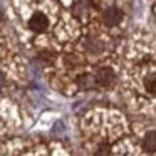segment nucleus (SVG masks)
I'll return each mask as SVG.
<instances>
[{"mask_svg":"<svg viewBox=\"0 0 156 156\" xmlns=\"http://www.w3.org/2000/svg\"><path fill=\"white\" fill-rule=\"evenodd\" d=\"M47 25H49L47 17H45L44 14H41V12L34 14L30 17V20H29V27H30L34 32H44L45 29H47Z\"/></svg>","mask_w":156,"mask_h":156,"instance_id":"2","label":"nucleus"},{"mask_svg":"<svg viewBox=\"0 0 156 156\" xmlns=\"http://www.w3.org/2000/svg\"><path fill=\"white\" fill-rule=\"evenodd\" d=\"M121 17H122L121 10H119V9H116V7L106 9L104 14H102V20H104L108 25H116L118 22H121Z\"/></svg>","mask_w":156,"mask_h":156,"instance_id":"3","label":"nucleus"},{"mask_svg":"<svg viewBox=\"0 0 156 156\" xmlns=\"http://www.w3.org/2000/svg\"><path fill=\"white\" fill-rule=\"evenodd\" d=\"M143 146H144L146 151H156V133L154 131H149L148 134L144 136L143 139Z\"/></svg>","mask_w":156,"mask_h":156,"instance_id":"4","label":"nucleus"},{"mask_svg":"<svg viewBox=\"0 0 156 156\" xmlns=\"http://www.w3.org/2000/svg\"><path fill=\"white\" fill-rule=\"evenodd\" d=\"M94 81H96L98 86L106 87V86H109L112 81H114V72H112L111 67H99L98 71H96Z\"/></svg>","mask_w":156,"mask_h":156,"instance_id":"1","label":"nucleus"},{"mask_svg":"<svg viewBox=\"0 0 156 156\" xmlns=\"http://www.w3.org/2000/svg\"><path fill=\"white\" fill-rule=\"evenodd\" d=\"M144 87L149 92H156V74H151L144 79Z\"/></svg>","mask_w":156,"mask_h":156,"instance_id":"5","label":"nucleus"},{"mask_svg":"<svg viewBox=\"0 0 156 156\" xmlns=\"http://www.w3.org/2000/svg\"><path fill=\"white\" fill-rule=\"evenodd\" d=\"M96 156H106V148H102V149H101V151H99Z\"/></svg>","mask_w":156,"mask_h":156,"instance_id":"6","label":"nucleus"},{"mask_svg":"<svg viewBox=\"0 0 156 156\" xmlns=\"http://www.w3.org/2000/svg\"><path fill=\"white\" fill-rule=\"evenodd\" d=\"M0 20H2V12H0Z\"/></svg>","mask_w":156,"mask_h":156,"instance_id":"7","label":"nucleus"}]
</instances>
